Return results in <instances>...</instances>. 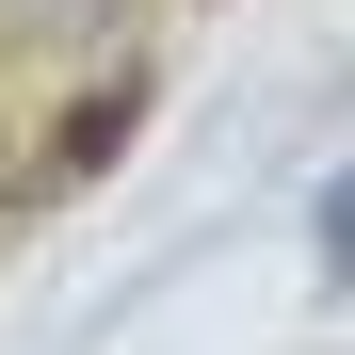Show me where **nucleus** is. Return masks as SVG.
<instances>
[{"instance_id":"f257e3e1","label":"nucleus","mask_w":355,"mask_h":355,"mask_svg":"<svg viewBox=\"0 0 355 355\" xmlns=\"http://www.w3.org/2000/svg\"><path fill=\"white\" fill-rule=\"evenodd\" d=\"M0 33H113V0H0Z\"/></svg>"}]
</instances>
